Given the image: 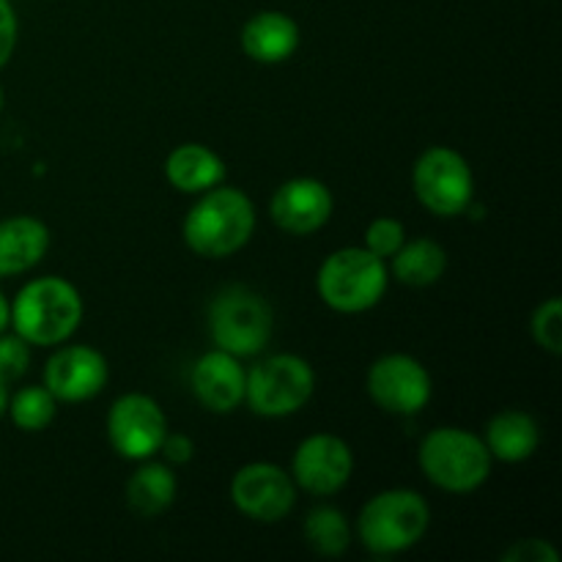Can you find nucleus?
Wrapping results in <instances>:
<instances>
[{"label": "nucleus", "instance_id": "1", "mask_svg": "<svg viewBox=\"0 0 562 562\" xmlns=\"http://www.w3.org/2000/svg\"><path fill=\"white\" fill-rule=\"evenodd\" d=\"M187 247L201 258H228L256 234V206L236 187H212L201 192L181 225Z\"/></svg>", "mask_w": 562, "mask_h": 562}, {"label": "nucleus", "instance_id": "2", "mask_svg": "<svg viewBox=\"0 0 562 562\" xmlns=\"http://www.w3.org/2000/svg\"><path fill=\"white\" fill-rule=\"evenodd\" d=\"M82 296L66 278H36L16 291L11 302V324L22 340L38 349H53L66 344L80 329Z\"/></svg>", "mask_w": 562, "mask_h": 562}, {"label": "nucleus", "instance_id": "3", "mask_svg": "<svg viewBox=\"0 0 562 562\" xmlns=\"http://www.w3.org/2000/svg\"><path fill=\"white\" fill-rule=\"evenodd\" d=\"M431 527V505L412 488H387L362 505L357 538L376 558L409 552Z\"/></svg>", "mask_w": 562, "mask_h": 562}, {"label": "nucleus", "instance_id": "4", "mask_svg": "<svg viewBox=\"0 0 562 562\" xmlns=\"http://www.w3.org/2000/svg\"><path fill=\"white\" fill-rule=\"evenodd\" d=\"M423 475L448 494H472L488 481L494 459L486 442L467 428L439 426L417 450Z\"/></svg>", "mask_w": 562, "mask_h": 562}, {"label": "nucleus", "instance_id": "5", "mask_svg": "<svg viewBox=\"0 0 562 562\" xmlns=\"http://www.w3.org/2000/svg\"><path fill=\"white\" fill-rule=\"evenodd\" d=\"M316 291L335 313H366L382 302L387 291V261L366 247H340L318 267Z\"/></svg>", "mask_w": 562, "mask_h": 562}, {"label": "nucleus", "instance_id": "6", "mask_svg": "<svg viewBox=\"0 0 562 562\" xmlns=\"http://www.w3.org/2000/svg\"><path fill=\"white\" fill-rule=\"evenodd\" d=\"M274 333L272 305L247 285H225L209 305V335L214 349L234 357H256Z\"/></svg>", "mask_w": 562, "mask_h": 562}, {"label": "nucleus", "instance_id": "7", "mask_svg": "<svg viewBox=\"0 0 562 562\" xmlns=\"http://www.w3.org/2000/svg\"><path fill=\"white\" fill-rule=\"evenodd\" d=\"M316 373L305 357L269 355L247 371L245 404L261 417H291L313 398Z\"/></svg>", "mask_w": 562, "mask_h": 562}, {"label": "nucleus", "instance_id": "8", "mask_svg": "<svg viewBox=\"0 0 562 562\" xmlns=\"http://www.w3.org/2000/svg\"><path fill=\"white\" fill-rule=\"evenodd\" d=\"M412 187L420 206L437 217H459L475 201V176L470 162L448 146H431L417 157Z\"/></svg>", "mask_w": 562, "mask_h": 562}, {"label": "nucleus", "instance_id": "9", "mask_svg": "<svg viewBox=\"0 0 562 562\" xmlns=\"http://www.w3.org/2000/svg\"><path fill=\"white\" fill-rule=\"evenodd\" d=\"M168 437L162 406L146 393H126L108 412V439L121 459L146 461L159 453Z\"/></svg>", "mask_w": 562, "mask_h": 562}, {"label": "nucleus", "instance_id": "10", "mask_svg": "<svg viewBox=\"0 0 562 562\" xmlns=\"http://www.w3.org/2000/svg\"><path fill=\"white\" fill-rule=\"evenodd\" d=\"M368 395L390 415H420L434 395L431 373L409 355H384L368 368Z\"/></svg>", "mask_w": 562, "mask_h": 562}, {"label": "nucleus", "instance_id": "11", "mask_svg": "<svg viewBox=\"0 0 562 562\" xmlns=\"http://www.w3.org/2000/svg\"><path fill=\"white\" fill-rule=\"evenodd\" d=\"M231 503L247 519L274 525L294 510L296 483L291 472L269 461L245 464L231 481Z\"/></svg>", "mask_w": 562, "mask_h": 562}, {"label": "nucleus", "instance_id": "12", "mask_svg": "<svg viewBox=\"0 0 562 562\" xmlns=\"http://www.w3.org/2000/svg\"><path fill=\"white\" fill-rule=\"evenodd\" d=\"M355 472V453L349 445L335 434H313L302 439L291 459V477L296 488L313 497H333Z\"/></svg>", "mask_w": 562, "mask_h": 562}, {"label": "nucleus", "instance_id": "13", "mask_svg": "<svg viewBox=\"0 0 562 562\" xmlns=\"http://www.w3.org/2000/svg\"><path fill=\"white\" fill-rule=\"evenodd\" d=\"M108 379V360L93 346H58V351L44 366V387L66 404H82V401L97 398Z\"/></svg>", "mask_w": 562, "mask_h": 562}, {"label": "nucleus", "instance_id": "14", "mask_svg": "<svg viewBox=\"0 0 562 562\" xmlns=\"http://www.w3.org/2000/svg\"><path fill=\"white\" fill-rule=\"evenodd\" d=\"M333 209L335 201L329 187L311 176H300L274 190L269 201V217L285 234L311 236L329 223Z\"/></svg>", "mask_w": 562, "mask_h": 562}, {"label": "nucleus", "instance_id": "15", "mask_svg": "<svg viewBox=\"0 0 562 562\" xmlns=\"http://www.w3.org/2000/svg\"><path fill=\"white\" fill-rule=\"evenodd\" d=\"M245 384L247 371L239 357L223 349L206 351L190 371V387L198 404L214 415H228L245 404Z\"/></svg>", "mask_w": 562, "mask_h": 562}, {"label": "nucleus", "instance_id": "16", "mask_svg": "<svg viewBox=\"0 0 562 562\" xmlns=\"http://www.w3.org/2000/svg\"><path fill=\"white\" fill-rule=\"evenodd\" d=\"M300 25L283 11H258L241 27V49L256 64H283L300 49Z\"/></svg>", "mask_w": 562, "mask_h": 562}, {"label": "nucleus", "instance_id": "17", "mask_svg": "<svg viewBox=\"0 0 562 562\" xmlns=\"http://www.w3.org/2000/svg\"><path fill=\"white\" fill-rule=\"evenodd\" d=\"M49 250V228L31 214L0 220V278L31 272Z\"/></svg>", "mask_w": 562, "mask_h": 562}, {"label": "nucleus", "instance_id": "18", "mask_svg": "<svg viewBox=\"0 0 562 562\" xmlns=\"http://www.w3.org/2000/svg\"><path fill=\"white\" fill-rule=\"evenodd\" d=\"M483 442H486L494 461L521 464V461L536 456L538 445H541V426L527 412L505 409L488 420Z\"/></svg>", "mask_w": 562, "mask_h": 562}, {"label": "nucleus", "instance_id": "19", "mask_svg": "<svg viewBox=\"0 0 562 562\" xmlns=\"http://www.w3.org/2000/svg\"><path fill=\"white\" fill-rule=\"evenodd\" d=\"M165 176L184 195H201L223 184L225 162L203 143H181L165 159Z\"/></svg>", "mask_w": 562, "mask_h": 562}, {"label": "nucleus", "instance_id": "20", "mask_svg": "<svg viewBox=\"0 0 562 562\" xmlns=\"http://www.w3.org/2000/svg\"><path fill=\"white\" fill-rule=\"evenodd\" d=\"M176 494H179V481H176L173 470L159 461L146 459L126 481V505L140 519L162 516L176 503Z\"/></svg>", "mask_w": 562, "mask_h": 562}, {"label": "nucleus", "instance_id": "21", "mask_svg": "<svg viewBox=\"0 0 562 562\" xmlns=\"http://www.w3.org/2000/svg\"><path fill=\"white\" fill-rule=\"evenodd\" d=\"M393 278L412 289H428L448 272V252L434 239H406L393 258Z\"/></svg>", "mask_w": 562, "mask_h": 562}, {"label": "nucleus", "instance_id": "22", "mask_svg": "<svg viewBox=\"0 0 562 562\" xmlns=\"http://www.w3.org/2000/svg\"><path fill=\"white\" fill-rule=\"evenodd\" d=\"M305 541L322 558H340L349 552L351 527L338 508H313L305 519Z\"/></svg>", "mask_w": 562, "mask_h": 562}, {"label": "nucleus", "instance_id": "23", "mask_svg": "<svg viewBox=\"0 0 562 562\" xmlns=\"http://www.w3.org/2000/svg\"><path fill=\"white\" fill-rule=\"evenodd\" d=\"M5 412L20 431L36 434L53 426L55 415H58V398L44 384H31V387H22L9 395Z\"/></svg>", "mask_w": 562, "mask_h": 562}, {"label": "nucleus", "instance_id": "24", "mask_svg": "<svg viewBox=\"0 0 562 562\" xmlns=\"http://www.w3.org/2000/svg\"><path fill=\"white\" fill-rule=\"evenodd\" d=\"M532 340L541 346L543 351L558 357L562 351V302L560 296H549L547 302L536 307L530 322Z\"/></svg>", "mask_w": 562, "mask_h": 562}, {"label": "nucleus", "instance_id": "25", "mask_svg": "<svg viewBox=\"0 0 562 562\" xmlns=\"http://www.w3.org/2000/svg\"><path fill=\"white\" fill-rule=\"evenodd\" d=\"M406 241V228L401 220L395 217H376L366 231V250H371L373 256H379L382 261H390L395 252L404 247Z\"/></svg>", "mask_w": 562, "mask_h": 562}, {"label": "nucleus", "instance_id": "26", "mask_svg": "<svg viewBox=\"0 0 562 562\" xmlns=\"http://www.w3.org/2000/svg\"><path fill=\"white\" fill-rule=\"evenodd\" d=\"M31 368V344L20 335L0 333V382L11 384L22 379Z\"/></svg>", "mask_w": 562, "mask_h": 562}, {"label": "nucleus", "instance_id": "27", "mask_svg": "<svg viewBox=\"0 0 562 562\" xmlns=\"http://www.w3.org/2000/svg\"><path fill=\"white\" fill-rule=\"evenodd\" d=\"M503 562H560V554L543 538H525L505 549Z\"/></svg>", "mask_w": 562, "mask_h": 562}, {"label": "nucleus", "instance_id": "28", "mask_svg": "<svg viewBox=\"0 0 562 562\" xmlns=\"http://www.w3.org/2000/svg\"><path fill=\"white\" fill-rule=\"evenodd\" d=\"M16 33H20V22H16L14 5H11V0H0V69L14 55Z\"/></svg>", "mask_w": 562, "mask_h": 562}, {"label": "nucleus", "instance_id": "29", "mask_svg": "<svg viewBox=\"0 0 562 562\" xmlns=\"http://www.w3.org/2000/svg\"><path fill=\"white\" fill-rule=\"evenodd\" d=\"M159 453L165 456L168 464H187V461H192V456H195V442H192L187 434H168V437L162 439Z\"/></svg>", "mask_w": 562, "mask_h": 562}, {"label": "nucleus", "instance_id": "30", "mask_svg": "<svg viewBox=\"0 0 562 562\" xmlns=\"http://www.w3.org/2000/svg\"><path fill=\"white\" fill-rule=\"evenodd\" d=\"M11 324V302L5 300V294L0 291V333H5Z\"/></svg>", "mask_w": 562, "mask_h": 562}, {"label": "nucleus", "instance_id": "31", "mask_svg": "<svg viewBox=\"0 0 562 562\" xmlns=\"http://www.w3.org/2000/svg\"><path fill=\"white\" fill-rule=\"evenodd\" d=\"M5 406H9V384L0 382V417L5 415Z\"/></svg>", "mask_w": 562, "mask_h": 562}, {"label": "nucleus", "instance_id": "32", "mask_svg": "<svg viewBox=\"0 0 562 562\" xmlns=\"http://www.w3.org/2000/svg\"><path fill=\"white\" fill-rule=\"evenodd\" d=\"M3 102H5V97H3V88H0V110H3Z\"/></svg>", "mask_w": 562, "mask_h": 562}]
</instances>
